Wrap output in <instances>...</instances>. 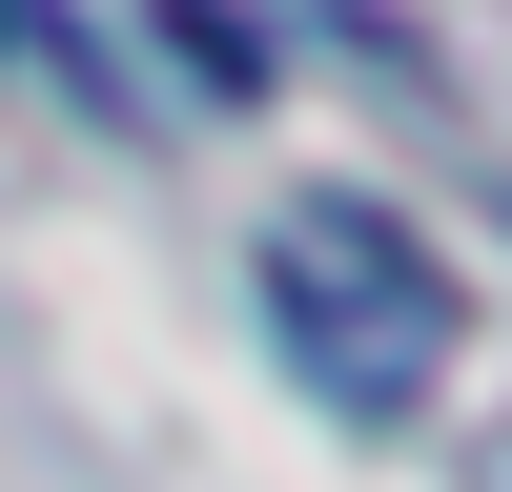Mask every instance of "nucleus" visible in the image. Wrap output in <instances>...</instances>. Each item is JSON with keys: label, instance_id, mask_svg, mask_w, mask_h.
<instances>
[{"label": "nucleus", "instance_id": "1", "mask_svg": "<svg viewBox=\"0 0 512 492\" xmlns=\"http://www.w3.org/2000/svg\"><path fill=\"white\" fill-rule=\"evenodd\" d=\"M246 287H267V349L308 369L349 431L431 410V369H451V267L410 246V205H369V185H287L267 246H246Z\"/></svg>", "mask_w": 512, "mask_h": 492}]
</instances>
